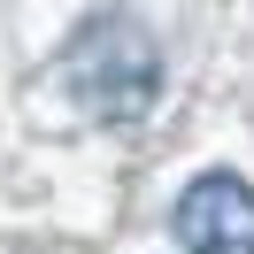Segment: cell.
<instances>
[{
	"mask_svg": "<svg viewBox=\"0 0 254 254\" xmlns=\"http://www.w3.org/2000/svg\"><path fill=\"white\" fill-rule=\"evenodd\" d=\"M62 85L93 124H139L162 93V47L139 16L108 8V16H85L62 47Z\"/></svg>",
	"mask_w": 254,
	"mask_h": 254,
	"instance_id": "cell-1",
	"label": "cell"
},
{
	"mask_svg": "<svg viewBox=\"0 0 254 254\" xmlns=\"http://www.w3.org/2000/svg\"><path fill=\"white\" fill-rule=\"evenodd\" d=\"M185 254H254V185L231 170H200L170 208Z\"/></svg>",
	"mask_w": 254,
	"mask_h": 254,
	"instance_id": "cell-2",
	"label": "cell"
}]
</instances>
